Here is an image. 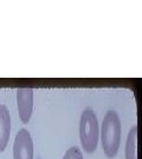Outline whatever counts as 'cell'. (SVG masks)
I'll return each instance as SVG.
<instances>
[{
  "label": "cell",
  "mask_w": 142,
  "mask_h": 159,
  "mask_svg": "<svg viewBox=\"0 0 142 159\" xmlns=\"http://www.w3.org/2000/svg\"><path fill=\"white\" fill-rule=\"evenodd\" d=\"M101 141L105 156L108 158H114L121 144V120L114 110H109L103 118Z\"/></svg>",
  "instance_id": "6da1fadb"
},
{
  "label": "cell",
  "mask_w": 142,
  "mask_h": 159,
  "mask_svg": "<svg viewBox=\"0 0 142 159\" xmlns=\"http://www.w3.org/2000/svg\"><path fill=\"white\" fill-rule=\"evenodd\" d=\"M100 136V127L97 117L91 107H87L81 114L80 120V139L83 150L93 153L97 147Z\"/></svg>",
  "instance_id": "7a4b0ae2"
},
{
  "label": "cell",
  "mask_w": 142,
  "mask_h": 159,
  "mask_svg": "<svg viewBox=\"0 0 142 159\" xmlns=\"http://www.w3.org/2000/svg\"><path fill=\"white\" fill-rule=\"evenodd\" d=\"M13 159H33V140L26 128H20L15 134Z\"/></svg>",
  "instance_id": "3957f363"
},
{
  "label": "cell",
  "mask_w": 142,
  "mask_h": 159,
  "mask_svg": "<svg viewBox=\"0 0 142 159\" xmlns=\"http://www.w3.org/2000/svg\"><path fill=\"white\" fill-rule=\"evenodd\" d=\"M17 104L19 118L27 124L33 112V90L31 87H20L17 90Z\"/></svg>",
  "instance_id": "277c9868"
},
{
  "label": "cell",
  "mask_w": 142,
  "mask_h": 159,
  "mask_svg": "<svg viewBox=\"0 0 142 159\" xmlns=\"http://www.w3.org/2000/svg\"><path fill=\"white\" fill-rule=\"evenodd\" d=\"M11 136V116L5 104H0V152L6 149Z\"/></svg>",
  "instance_id": "5b68a950"
},
{
  "label": "cell",
  "mask_w": 142,
  "mask_h": 159,
  "mask_svg": "<svg viewBox=\"0 0 142 159\" xmlns=\"http://www.w3.org/2000/svg\"><path fill=\"white\" fill-rule=\"evenodd\" d=\"M136 149H137V126L134 125L129 130L128 138L126 143V159H137Z\"/></svg>",
  "instance_id": "8992f818"
},
{
  "label": "cell",
  "mask_w": 142,
  "mask_h": 159,
  "mask_svg": "<svg viewBox=\"0 0 142 159\" xmlns=\"http://www.w3.org/2000/svg\"><path fill=\"white\" fill-rule=\"evenodd\" d=\"M63 159H83V153L77 146H72L65 152Z\"/></svg>",
  "instance_id": "52a82bcc"
}]
</instances>
